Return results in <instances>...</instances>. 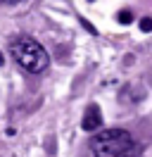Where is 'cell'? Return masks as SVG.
I'll list each match as a JSON object with an SVG mask.
<instances>
[{"instance_id":"cell-5","label":"cell","mask_w":152,"mask_h":157,"mask_svg":"<svg viewBox=\"0 0 152 157\" xmlns=\"http://www.w3.org/2000/svg\"><path fill=\"white\" fill-rule=\"evenodd\" d=\"M140 31H142V33H150V31H152V19H150V17H142V19H140Z\"/></svg>"},{"instance_id":"cell-1","label":"cell","mask_w":152,"mask_h":157,"mask_svg":"<svg viewBox=\"0 0 152 157\" xmlns=\"http://www.w3.org/2000/svg\"><path fill=\"white\" fill-rule=\"evenodd\" d=\"M95 157H140L142 147L126 128H104L90 140Z\"/></svg>"},{"instance_id":"cell-3","label":"cell","mask_w":152,"mask_h":157,"mask_svg":"<svg viewBox=\"0 0 152 157\" xmlns=\"http://www.w3.org/2000/svg\"><path fill=\"white\" fill-rule=\"evenodd\" d=\"M102 126V112L97 105H88L83 112V119H81V128L83 131H95V128Z\"/></svg>"},{"instance_id":"cell-2","label":"cell","mask_w":152,"mask_h":157,"mask_svg":"<svg viewBox=\"0 0 152 157\" xmlns=\"http://www.w3.org/2000/svg\"><path fill=\"white\" fill-rule=\"evenodd\" d=\"M12 57L21 69H26L28 74H43L50 64V57H48L45 48L38 43V40L28 38V36H19L14 43H12Z\"/></svg>"},{"instance_id":"cell-8","label":"cell","mask_w":152,"mask_h":157,"mask_svg":"<svg viewBox=\"0 0 152 157\" xmlns=\"http://www.w3.org/2000/svg\"><path fill=\"white\" fill-rule=\"evenodd\" d=\"M2 64H5V57H2V52H0V67H2Z\"/></svg>"},{"instance_id":"cell-6","label":"cell","mask_w":152,"mask_h":157,"mask_svg":"<svg viewBox=\"0 0 152 157\" xmlns=\"http://www.w3.org/2000/svg\"><path fill=\"white\" fill-rule=\"evenodd\" d=\"M81 24H83V26H86V31H88V33H93V36H97V31H95V26H93V24H90V21L81 19Z\"/></svg>"},{"instance_id":"cell-9","label":"cell","mask_w":152,"mask_h":157,"mask_svg":"<svg viewBox=\"0 0 152 157\" xmlns=\"http://www.w3.org/2000/svg\"><path fill=\"white\" fill-rule=\"evenodd\" d=\"M90 2H93V0H90Z\"/></svg>"},{"instance_id":"cell-7","label":"cell","mask_w":152,"mask_h":157,"mask_svg":"<svg viewBox=\"0 0 152 157\" xmlns=\"http://www.w3.org/2000/svg\"><path fill=\"white\" fill-rule=\"evenodd\" d=\"M2 2H7V5H14V2H21V0H2Z\"/></svg>"},{"instance_id":"cell-4","label":"cell","mask_w":152,"mask_h":157,"mask_svg":"<svg viewBox=\"0 0 152 157\" xmlns=\"http://www.w3.org/2000/svg\"><path fill=\"white\" fill-rule=\"evenodd\" d=\"M116 19H119V24H131L133 21V12L131 10H121L119 14H116Z\"/></svg>"}]
</instances>
